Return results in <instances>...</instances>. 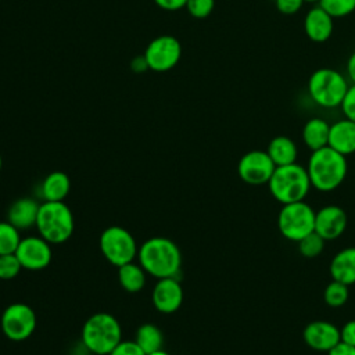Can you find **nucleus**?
<instances>
[{"label": "nucleus", "mask_w": 355, "mask_h": 355, "mask_svg": "<svg viewBox=\"0 0 355 355\" xmlns=\"http://www.w3.org/2000/svg\"><path fill=\"white\" fill-rule=\"evenodd\" d=\"M108 355H146V354L135 340L132 341L122 340Z\"/></svg>", "instance_id": "32"}, {"label": "nucleus", "mask_w": 355, "mask_h": 355, "mask_svg": "<svg viewBox=\"0 0 355 355\" xmlns=\"http://www.w3.org/2000/svg\"><path fill=\"white\" fill-rule=\"evenodd\" d=\"M311 186L319 191H333L345 180L347 157L326 146L311 153L306 164Z\"/></svg>", "instance_id": "2"}, {"label": "nucleus", "mask_w": 355, "mask_h": 355, "mask_svg": "<svg viewBox=\"0 0 355 355\" xmlns=\"http://www.w3.org/2000/svg\"><path fill=\"white\" fill-rule=\"evenodd\" d=\"M349 85L345 76L333 68L323 67L313 71L308 79V94L322 108L340 107Z\"/></svg>", "instance_id": "6"}, {"label": "nucleus", "mask_w": 355, "mask_h": 355, "mask_svg": "<svg viewBox=\"0 0 355 355\" xmlns=\"http://www.w3.org/2000/svg\"><path fill=\"white\" fill-rule=\"evenodd\" d=\"M215 6V0H187L186 8L189 14L194 18L208 17Z\"/></svg>", "instance_id": "30"}, {"label": "nucleus", "mask_w": 355, "mask_h": 355, "mask_svg": "<svg viewBox=\"0 0 355 355\" xmlns=\"http://www.w3.org/2000/svg\"><path fill=\"white\" fill-rule=\"evenodd\" d=\"M0 327L11 341H24L36 329V313L28 304L14 302L3 311Z\"/></svg>", "instance_id": "9"}, {"label": "nucleus", "mask_w": 355, "mask_h": 355, "mask_svg": "<svg viewBox=\"0 0 355 355\" xmlns=\"http://www.w3.org/2000/svg\"><path fill=\"white\" fill-rule=\"evenodd\" d=\"M329 147L343 155H351L355 153V122L343 118L330 125Z\"/></svg>", "instance_id": "18"}, {"label": "nucleus", "mask_w": 355, "mask_h": 355, "mask_svg": "<svg viewBox=\"0 0 355 355\" xmlns=\"http://www.w3.org/2000/svg\"><path fill=\"white\" fill-rule=\"evenodd\" d=\"M347 227V214L338 205H324L315 214V232L324 240L338 239Z\"/></svg>", "instance_id": "13"}, {"label": "nucleus", "mask_w": 355, "mask_h": 355, "mask_svg": "<svg viewBox=\"0 0 355 355\" xmlns=\"http://www.w3.org/2000/svg\"><path fill=\"white\" fill-rule=\"evenodd\" d=\"M15 255L24 269L42 270L51 261V244L42 236H29L21 239Z\"/></svg>", "instance_id": "12"}, {"label": "nucleus", "mask_w": 355, "mask_h": 355, "mask_svg": "<svg viewBox=\"0 0 355 355\" xmlns=\"http://www.w3.org/2000/svg\"><path fill=\"white\" fill-rule=\"evenodd\" d=\"M329 272L333 280L347 286L355 284V247L340 250L331 258Z\"/></svg>", "instance_id": "19"}, {"label": "nucleus", "mask_w": 355, "mask_h": 355, "mask_svg": "<svg viewBox=\"0 0 355 355\" xmlns=\"http://www.w3.org/2000/svg\"><path fill=\"white\" fill-rule=\"evenodd\" d=\"M19 230L8 220L0 222V255L14 254L19 245Z\"/></svg>", "instance_id": "25"}, {"label": "nucleus", "mask_w": 355, "mask_h": 355, "mask_svg": "<svg viewBox=\"0 0 355 355\" xmlns=\"http://www.w3.org/2000/svg\"><path fill=\"white\" fill-rule=\"evenodd\" d=\"M98 244L104 258L118 268L135 261L139 251L135 237L122 226H110L104 229Z\"/></svg>", "instance_id": "8"}, {"label": "nucleus", "mask_w": 355, "mask_h": 355, "mask_svg": "<svg viewBox=\"0 0 355 355\" xmlns=\"http://www.w3.org/2000/svg\"><path fill=\"white\" fill-rule=\"evenodd\" d=\"M304 3H319V0H304Z\"/></svg>", "instance_id": "39"}, {"label": "nucleus", "mask_w": 355, "mask_h": 355, "mask_svg": "<svg viewBox=\"0 0 355 355\" xmlns=\"http://www.w3.org/2000/svg\"><path fill=\"white\" fill-rule=\"evenodd\" d=\"M148 355H171V354H169V352H166V351H164V349H159V351L153 352V354H148Z\"/></svg>", "instance_id": "38"}, {"label": "nucleus", "mask_w": 355, "mask_h": 355, "mask_svg": "<svg viewBox=\"0 0 355 355\" xmlns=\"http://www.w3.org/2000/svg\"><path fill=\"white\" fill-rule=\"evenodd\" d=\"M118 280L128 293H137L146 284V270L140 263L132 261L118 268Z\"/></svg>", "instance_id": "23"}, {"label": "nucleus", "mask_w": 355, "mask_h": 355, "mask_svg": "<svg viewBox=\"0 0 355 355\" xmlns=\"http://www.w3.org/2000/svg\"><path fill=\"white\" fill-rule=\"evenodd\" d=\"M302 337L305 344L318 352H329L341 341L340 329L326 320L308 323L302 331Z\"/></svg>", "instance_id": "14"}, {"label": "nucleus", "mask_w": 355, "mask_h": 355, "mask_svg": "<svg viewBox=\"0 0 355 355\" xmlns=\"http://www.w3.org/2000/svg\"><path fill=\"white\" fill-rule=\"evenodd\" d=\"M121 341V324L111 313H94L82 327V343L94 355H108Z\"/></svg>", "instance_id": "4"}, {"label": "nucleus", "mask_w": 355, "mask_h": 355, "mask_svg": "<svg viewBox=\"0 0 355 355\" xmlns=\"http://www.w3.org/2000/svg\"><path fill=\"white\" fill-rule=\"evenodd\" d=\"M268 187L272 197L284 205L304 201L312 186L306 168L294 162L276 166L268 182Z\"/></svg>", "instance_id": "3"}, {"label": "nucleus", "mask_w": 355, "mask_h": 355, "mask_svg": "<svg viewBox=\"0 0 355 355\" xmlns=\"http://www.w3.org/2000/svg\"><path fill=\"white\" fill-rule=\"evenodd\" d=\"M329 133L330 123L323 118L313 116L302 128V141L311 151H315L329 144Z\"/></svg>", "instance_id": "20"}, {"label": "nucleus", "mask_w": 355, "mask_h": 355, "mask_svg": "<svg viewBox=\"0 0 355 355\" xmlns=\"http://www.w3.org/2000/svg\"><path fill=\"white\" fill-rule=\"evenodd\" d=\"M151 298L157 311L161 313H173L183 302V287L178 277L158 279Z\"/></svg>", "instance_id": "15"}, {"label": "nucleus", "mask_w": 355, "mask_h": 355, "mask_svg": "<svg viewBox=\"0 0 355 355\" xmlns=\"http://www.w3.org/2000/svg\"><path fill=\"white\" fill-rule=\"evenodd\" d=\"M22 265L19 259L14 254H4L0 255V279L1 280H11L19 275Z\"/></svg>", "instance_id": "29"}, {"label": "nucleus", "mask_w": 355, "mask_h": 355, "mask_svg": "<svg viewBox=\"0 0 355 355\" xmlns=\"http://www.w3.org/2000/svg\"><path fill=\"white\" fill-rule=\"evenodd\" d=\"M345 71H347V78L352 85H355V51H352L347 60L345 64Z\"/></svg>", "instance_id": "37"}, {"label": "nucleus", "mask_w": 355, "mask_h": 355, "mask_svg": "<svg viewBox=\"0 0 355 355\" xmlns=\"http://www.w3.org/2000/svg\"><path fill=\"white\" fill-rule=\"evenodd\" d=\"M349 291H348V286L344 283H340L337 280H331L323 293V298L324 302L330 306V308H340L343 306L347 300H348Z\"/></svg>", "instance_id": "26"}, {"label": "nucleus", "mask_w": 355, "mask_h": 355, "mask_svg": "<svg viewBox=\"0 0 355 355\" xmlns=\"http://www.w3.org/2000/svg\"><path fill=\"white\" fill-rule=\"evenodd\" d=\"M324 243L326 241L316 232H312L298 241V251L305 258H315L322 254Z\"/></svg>", "instance_id": "27"}, {"label": "nucleus", "mask_w": 355, "mask_h": 355, "mask_svg": "<svg viewBox=\"0 0 355 355\" xmlns=\"http://www.w3.org/2000/svg\"><path fill=\"white\" fill-rule=\"evenodd\" d=\"M315 211L305 201L284 204L277 215V227L280 234L298 243L306 234L315 232Z\"/></svg>", "instance_id": "7"}, {"label": "nucleus", "mask_w": 355, "mask_h": 355, "mask_svg": "<svg viewBox=\"0 0 355 355\" xmlns=\"http://www.w3.org/2000/svg\"><path fill=\"white\" fill-rule=\"evenodd\" d=\"M327 355H355V347L340 341L334 348L327 352Z\"/></svg>", "instance_id": "36"}, {"label": "nucleus", "mask_w": 355, "mask_h": 355, "mask_svg": "<svg viewBox=\"0 0 355 355\" xmlns=\"http://www.w3.org/2000/svg\"><path fill=\"white\" fill-rule=\"evenodd\" d=\"M266 153L276 166L294 164L297 162V157H298L297 144L288 136L273 137L268 144Z\"/></svg>", "instance_id": "21"}, {"label": "nucleus", "mask_w": 355, "mask_h": 355, "mask_svg": "<svg viewBox=\"0 0 355 355\" xmlns=\"http://www.w3.org/2000/svg\"><path fill=\"white\" fill-rule=\"evenodd\" d=\"M139 263L146 273L157 277H176L182 266V252L168 237H151L137 251Z\"/></svg>", "instance_id": "1"}, {"label": "nucleus", "mask_w": 355, "mask_h": 355, "mask_svg": "<svg viewBox=\"0 0 355 355\" xmlns=\"http://www.w3.org/2000/svg\"><path fill=\"white\" fill-rule=\"evenodd\" d=\"M154 1H155L157 6H159L161 8L173 11V10H179V8L186 7V1H187V0H154Z\"/></svg>", "instance_id": "35"}, {"label": "nucleus", "mask_w": 355, "mask_h": 355, "mask_svg": "<svg viewBox=\"0 0 355 355\" xmlns=\"http://www.w3.org/2000/svg\"><path fill=\"white\" fill-rule=\"evenodd\" d=\"M36 227L39 236L50 244L67 241L75 227L71 208L64 201H43L39 208Z\"/></svg>", "instance_id": "5"}, {"label": "nucleus", "mask_w": 355, "mask_h": 355, "mask_svg": "<svg viewBox=\"0 0 355 355\" xmlns=\"http://www.w3.org/2000/svg\"><path fill=\"white\" fill-rule=\"evenodd\" d=\"M340 340L344 344L355 347V319L343 324L340 329Z\"/></svg>", "instance_id": "34"}, {"label": "nucleus", "mask_w": 355, "mask_h": 355, "mask_svg": "<svg viewBox=\"0 0 355 355\" xmlns=\"http://www.w3.org/2000/svg\"><path fill=\"white\" fill-rule=\"evenodd\" d=\"M40 204L31 197H21L15 200L7 212V220L18 230H25L36 226Z\"/></svg>", "instance_id": "17"}, {"label": "nucleus", "mask_w": 355, "mask_h": 355, "mask_svg": "<svg viewBox=\"0 0 355 355\" xmlns=\"http://www.w3.org/2000/svg\"><path fill=\"white\" fill-rule=\"evenodd\" d=\"M1 166H3V159H1V155H0V171H1Z\"/></svg>", "instance_id": "40"}, {"label": "nucleus", "mask_w": 355, "mask_h": 355, "mask_svg": "<svg viewBox=\"0 0 355 355\" xmlns=\"http://www.w3.org/2000/svg\"><path fill=\"white\" fill-rule=\"evenodd\" d=\"M276 165L266 150H251L245 153L237 164L239 178L250 186L268 184Z\"/></svg>", "instance_id": "11"}, {"label": "nucleus", "mask_w": 355, "mask_h": 355, "mask_svg": "<svg viewBox=\"0 0 355 355\" xmlns=\"http://www.w3.org/2000/svg\"><path fill=\"white\" fill-rule=\"evenodd\" d=\"M69 190L71 180L68 175L61 171L49 173L40 184V193L44 201H64Z\"/></svg>", "instance_id": "22"}, {"label": "nucleus", "mask_w": 355, "mask_h": 355, "mask_svg": "<svg viewBox=\"0 0 355 355\" xmlns=\"http://www.w3.org/2000/svg\"><path fill=\"white\" fill-rule=\"evenodd\" d=\"M182 46L179 40L169 35H162L150 42L144 51V60L150 69L165 72L172 69L180 60Z\"/></svg>", "instance_id": "10"}, {"label": "nucleus", "mask_w": 355, "mask_h": 355, "mask_svg": "<svg viewBox=\"0 0 355 355\" xmlns=\"http://www.w3.org/2000/svg\"><path fill=\"white\" fill-rule=\"evenodd\" d=\"M135 341L144 351L146 355L162 349L164 334L161 329L154 323L141 324L135 334Z\"/></svg>", "instance_id": "24"}, {"label": "nucleus", "mask_w": 355, "mask_h": 355, "mask_svg": "<svg viewBox=\"0 0 355 355\" xmlns=\"http://www.w3.org/2000/svg\"><path fill=\"white\" fill-rule=\"evenodd\" d=\"M275 4L279 12L284 15H293L301 10L304 0H275Z\"/></svg>", "instance_id": "33"}, {"label": "nucleus", "mask_w": 355, "mask_h": 355, "mask_svg": "<svg viewBox=\"0 0 355 355\" xmlns=\"http://www.w3.org/2000/svg\"><path fill=\"white\" fill-rule=\"evenodd\" d=\"M319 6L333 18H343L355 11V0H319Z\"/></svg>", "instance_id": "28"}, {"label": "nucleus", "mask_w": 355, "mask_h": 355, "mask_svg": "<svg viewBox=\"0 0 355 355\" xmlns=\"http://www.w3.org/2000/svg\"><path fill=\"white\" fill-rule=\"evenodd\" d=\"M340 107L344 114V118L355 122V85H349Z\"/></svg>", "instance_id": "31"}, {"label": "nucleus", "mask_w": 355, "mask_h": 355, "mask_svg": "<svg viewBox=\"0 0 355 355\" xmlns=\"http://www.w3.org/2000/svg\"><path fill=\"white\" fill-rule=\"evenodd\" d=\"M334 29V18L319 4L308 10L304 17V32L315 43H323L330 39Z\"/></svg>", "instance_id": "16"}]
</instances>
